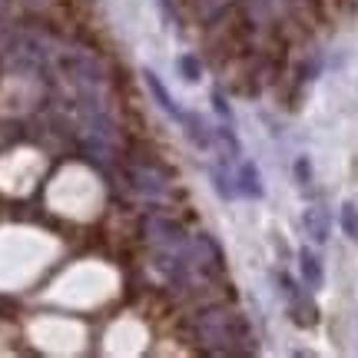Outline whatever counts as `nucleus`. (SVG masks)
Here are the masks:
<instances>
[{
    "mask_svg": "<svg viewBox=\"0 0 358 358\" xmlns=\"http://www.w3.org/2000/svg\"><path fill=\"white\" fill-rule=\"evenodd\" d=\"M306 226H308V232H312V239H319V243L329 239V216H325V209H308Z\"/></svg>",
    "mask_w": 358,
    "mask_h": 358,
    "instance_id": "f03ea898",
    "label": "nucleus"
},
{
    "mask_svg": "<svg viewBox=\"0 0 358 358\" xmlns=\"http://www.w3.org/2000/svg\"><path fill=\"white\" fill-rule=\"evenodd\" d=\"M179 70L186 73V80H189V83H196V80H199V60H196V57H189V53H182V57H179Z\"/></svg>",
    "mask_w": 358,
    "mask_h": 358,
    "instance_id": "423d86ee",
    "label": "nucleus"
},
{
    "mask_svg": "<svg viewBox=\"0 0 358 358\" xmlns=\"http://www.w3.org/2000/svg\"><path fill=\"white\" fill-rule=\"evenodd\" d=\"M299 259H302V275H306V282L312 285V289H319V285H322V262L312 256L308 249H302V252H299Z\"/></svg>",
    "mask_w": 358,
    "mask_h": 358,
    "instance_id": "20e7f679",
    "label": "nucleus"
},
{
    "mask_svg": "<svg viewBox=\"0 0 358 358\" xmlns=\"http://www.w3.org/2000/svg\"><path fill=\"white\" fill-rule=\"evenodd\" d=\"M295 173H299L302 182H308V159H299V163H295Z\"/></svg>",
    "mask_w": 358,
    "mask_h": 358,
    "instance_id": "0eeeda50",
    "label": "nucleus"
},
{
    "mask_svg": "<svg viewBox=\"0 0 358 358\" xmlns=\"http://www.w3.org/2000/svg\"><path fill=\"white\" fill-rule=\"evenodd\" d=\"M239 189L245 192V196H262V186H259V176H256V166L252 163H245L243 166V173H239Z\"/></svg>",
    "mask_w": 358,
    "mask_h": 358,
    "instance_id": "39448f33",
    "label": "nucleus"
},
{
    "mask_svg": "<svg viewBox=\"0 0 358 358\" xmlns=\"http://www.w3.org/2000/svg\"><path fill=\"white\" fill-rule=\"evenodd\" d=\"M146 83H150V90H153V96L159 100V106H163V110H166L169 116H176V120H186V113H182V110H176V103H173V96L166 93V87H163V80L156 77V73H150V70H146Z\"/></svg>",
    "mask_w": 358,
    "mask_h": 358,
    "instance_id": "f257e3e1",
    "label": "nucleus"
},
{
    "mask_svg": "<svg viewBox=\"0 0 358 358\" xmlns=\"http://www.w3.org/2000/svg\"><path fill=\"white\" fill-rule=\"evenodd\" d=\"M338 226L345 232L352 243H358V206L355 203H345L338 209Z\"/></svg>",
    "mask_w": 358,
    "mask_h": 358,
    "instance_id": "7ed1b4c3",
    "label": "nucleus"
}]
</instances>
